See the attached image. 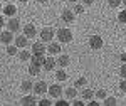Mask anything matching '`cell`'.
<instances>
[{
	"label": "cell",
	"mask_w": 126,
	"mask_h": 106,
	"mask_svg": "<svg viewBox=\"0 0 126 106\" xmlns=\"http://www.w3.org/2000/svg\"><path fill=\"white\" fill-rule=\"evenodd\" d=\"M119 59H121V62H126V52H123V54L119 56Z\"/></svg>",
	"instance_id": "cell-39"
},
{
	"label": "cell",
	"mask_w": 126,
	"mask_h": 106,
	"mask_svg": "<svg viewBox=\"0 0 126 106\" xmlns=\"http://www.w3.org/2000/svg\"><path fill=\"white\" fill-rule=\"evenodd\" d=\"M86 103H84V99L81 98V99H78V98H74L72 99V106H84Z\"/></svg>",
	"instance_id": "cell-33"
},
{
	"label": "cell",
	"mask_w": 126,
	"mask_h": 106,
	"mask_svg": "<svg viewBox=\"0 0 126 106\" xmlns=\"http://www.w3.org/2000/svg\"><path fill=\"white\" fill-rule=\"evenodd\" d=\"M22 30H24V35H25L27 39H34L35 35H37V29H35L34 24H25Z\"/></svg>",
	"instance_id": "cell-8"
},
{
	"label": "cell",
	"mask_w": 126,
	"mask_h": 106,
	"mask_svg": "<svg viewBox=\"0 0 126 106\" xmlns=\"http://www.w3.org/2000/svg\"><path fill=\"white\" fill-rule=\"evenodd\" d=\"M40 68H42V66H37V64H32V62H30L29 74H30V76H39V74H40Z\"/></svg>",
	"instance_id": "cell-20"
},
{
	"label": "cell",
	"mask_w": 126,
	"mask_h": 106,
	"mask_svg": "<svg viewBox=\"0 0 126 106\" xmlns=\"http://www.w3.org/2000/svg\"><path fill=\"white\" fill-rule=\"evenodd\" d=\"M119 89H121V93H126V77L121 79V83H119Z\"/></svg>",
	"instance_id": "cell-35"
},
{
	"label": "cell",
	"mask_w": 126,
	"mask_h": 106,
	"mask_svg": "<svg viewBox=\"0 0 126 106\" xmlns=\"http://www.w3.org/2000/svg\"><path fill=\"white\" fill-rule=\"evenodd\" d=\"M67 2H71V3H76V2H79V0H67Z\"/></svg>",
	"instance_id": "cell-41"
},
{
	"label": "cell",
	"mask_w": 126,
	"mask_h": 106,
	"mask_svg": "<svg viewBox=\"0 0 126 106\" xmlns=\"http://www.w3.org/2000/svg\"><path fill=\"white\" fill-rule=\"evenodd\" d=\"M47 93H49L50 98L57 99V98L62 96V88H61V84H50V86L47 88Z\"/></svg>",
	"instance_id": "cell-6"
},
{
	"label": "cell",
	"mask_w": 126,
	"mask_h": 106,
	"mask_svg": "<svg viewBox=\"0 0 126 106\" xmlns=\"http://www.w3.org/2000/svg\"><path fill=\"white\" fill-rule=\"evenodd\" d=\"M47 52V47L44 46V42H34L32 44V54H40V56H44Z\"/></svg>",
	"instance_id": "cell-11"
},
{
	"label": "cell",
	"mask_w": 126,
	"mask_h": 106,
	"mask_svg": "<svg viewBox=\"0 0 126 106\" xmlns=\"http://www.w3.org/2000/svg\"><path fill=\"white\" fill-rule=\"evenodd\" d=\"M87 84V79L86 77H78V79H76V81H74V88H76V89H81V88H84Z\"/></svg>",
	"instance_id": "cell-21"
},
{
	"label": "cell",
	"mask_w": 126,
	"mask_h": 106,
	"mask_svg": "<svg viewBox=\"0 0 126 106\" xmlns=\"http://www.w3.org/2000/svg\"><path fill=\"white\" fill-rule=\"evenodd\" d=\"M103 46H104V40H103L101 35H91L89 37V47L93 51H99Z\"/></svg>",
	"instance_id": "cell-2"
},
{
	"label": "cell",
	"mask_w": 126,
	"mask_h": 106,
	"mask_svg": "<svg viewBox=\"0 0 126 106\" xmlns=\"http://www.w3.org/2000/svg\"><path fill=\"white\" fill-rule=\"evenodd\" d=\"M121 3H123V5H125V7H126V0H121Z\"/></svg>",
	"instance_id": "cell-43"
},
{
	"label": "cell",
	"mask_w": 126,
	"mask_h": 106,
	"mask_svg": "<svg viewBox=\"0 0 126 106\" xmlns=\"http://www.w3.org/2000/svg\"><path fill=\"white\" fill-rule=\"evenodd\" d=\"M35 2H37V3H47L49 0H35Z\"/></svg>",
	"instance_id": "cell-40"
},
{
	"label": "cell",
	"mask_w": 126,
	"mask_h": 106,
	"mask_svg": "<svg viewBox=\"0 0 126 106\" xmlns=\"http://www.w3.org/2000/svg\"><path fill=\"white\" fill-rule=\"evenodd\" d=\"M56 37H57L59 42L69 44V42H72L74 35H72V30H71V29H67V27H62V29H59L57 32H56Z\"/></svg>",
	"instance_id": "cell-1"
},
{
	"label": "cell",
	"mask_w": 126,
	"mask_h": 106,
	"mask_svg": "<svg viewBox=\"0 0 126 106\" xmlns=\"http://www.w3.org/2000/svg\"><path fill=\"white\" fill-rule=\"evenodd\" d=\"M19 59L22 61V62H27V61H30V57H32V54H30L29 51H27V47L25 49H22V51H19Z\"/></svg>",
	"instance_id": "cell-15"
},
{
	"label": "cell",
	"mask_w": 126,
	"mask_h": 106,
	"mask_svg": "<svg viewBox=\"0 0 126 106\" xmlns=\"http://www.w3.org/2000/svg\"><path fill=\"white\" fill-rule=\"evenodd\" d=\"M0 42L5 44V46L12 44V42H14V32H10V30H2V32H0Z\"/></svg>",
	"instance_id": "cell-10"
},
{
	"label": "cell",
	"mask_w": 126,
	"mask_h": 106,
	"mask_svg": "<svg viewBox=\"0 0 126 106\" xmlns=\"http://www.w3.org/2000/svg\"><path fill=\"white\" fill-rule=\"evenodd\" d=\"M47 83L46 81H39V83H34V88H32V91H34V94L35 96H42L44 93H47Z\"/></svg>",
	"instance_id": "cell-4"
},
{
	"label": "cell",
	"mask_w": 126,
	"mask_h": 106,
	"mask_svg": "<svg viewBox=\"0 0 126 106\" xmlns=\"http://www.w3.org/2000/svg\"><path fill=\"white\" fill-rule=\"evenodd\" d=\"M61 19H62V22H66V24H72L76 20V14L69 9H64L62 14H61Z\"/></svg>",
	"instance_id": "cell-7"
},
{
	"label": "cell",
	"mask_w": 126,
	"mask_h": 106,
	"mask_svg": "<svg viewBox=\"0 0 126 106\" xmlns=\"http://www.w3.org/2000/svg\"><path fill=\"white\" fill-rule=\"evenodd\" d=\"M47 52L50 54V56H57V54H61V44L59 42H49L47 46Z\"/></svg>",
	"instance_id": "cell-12"
},
{
	"label": "cell",
	"mask_w": 126,
	"mask_h": 106,
	"mask_svg": "<svg viewBox=\"0 0 126 106\" xmlns=\"http://www.w3.org/2000/svg\"><path fill=\"white\" fill-rule=\"evenodd\" d=\"M108 5H109L111 9H118V7L121 5V0H108Z\"/></svg>",
	"instance_id": "cell-31"
},
{
	"label": "cell",
	"mask_w": 126,
	"mask_h": 106,
	"mask_svg": "<svg viewBox=\"0 0 126 106\" xmlns=\"http://www.w3.org/2000/svg\"><path fill=\"white\" fill-rule=\"evenodd\" d=\"M89 106H99V103H97L96 99H89V103H87Z\"/></svg>",
	"instance_id": "cell-37"
},
{
	"label": "cell",
	"mask_w": 126,
	"mask_h": 106,
	"mask_svg": "<svg viewBox=\"0 0 126 106\" xmlns=\"http://www.w3.org/2000/svg\"><path fill=\"white\" fill-rule=\"evenodd\" d=\"M5 25H7V30H10V32H19L20 30V20L17 17H10L5 22Z\"/></svg>",
	"instance_id": "cell-5"
},
{
	"label": "cell",
	"mask_w": 126,
	"mask_h": 106,
	"mask_svg": "<svg viewBox=\"0 0 126 106\" xmlns=\"http://www.w3.org/2000/svg\"><path fill=\"white\" fill-rule=\"evenodd\" d=\"M81 2H82V5H84V7H86V5H93V3H94V0H81Z\"/></svg>",
	"instance_id": "cell-36"
},
{
	"label": "cell",
	"mask_w": 126,
	"mask_h": 106,
	"mask_svg": "<svg viewBox=\"0 0 126 106\" xmlns=\"http://www.w3.org/2000/svg\"><path fill=\"white\" fill-rule=\"evenodd\" d=\"M72 12H74L76 15H78V14H82V12H84V5H82V3H79V2H76V3H74Z\"/></svg>",
	"instance_id": "cell-27"
},
{
	"label": "cell",
	"mask_w": 126,
	"mask_h": 106,
	"mask_svg": "<svg viewBox=\"0 0 126 106\" xmlns=\"http://www.w3.org/2000/svg\"><path fill=\"white\" fill-rule=\"evenodd\" d=\"M2 2H12V0H2Z\"/></svg>",
	"instance_id": "cell-44"
},
{
	"label": "cell",
	"mask_w": 126,
	"mask_h": 106,
	"mask_svg": "<svg viewBox=\"0 0 126 106\" xmlns=\"http://www.w3.org/2000/svg\"><path fill=\"white\" fill-rule=\"evenodd\" d=\"M56 79H57V81H61V83H62V81H66V79H67V72H66L64 69L56 71Z\"/></svg>",
	"instance_id": "cell-25"
},
{
	"label": "cell",
	"mask_w": 126,
	"mask_h": 106,
	"mask_svg": "<svg viewBox=\"0 0 126 106\" xmlns=\"http://www.w3.org/2000/svg\"><path fill=\"white\" fill-rule=\"evenodd\" d=\"M0 7H2V3H0Z\"/></svg>",
	"instance_id": "cell-46"
},
{
	"label": "cell",
	"mask_w": 126,
	"mask_h": 106,
	"mask_svg": "<svg viewBox=\"0 0 126 106\" xmlns=\"http://www.w3.org/2000/svg\"><path fill=\"white\" fill-rule=\"evenodd\" d=\"M54 66H56V59L52 57V56H49V57H46L44 59V64H42V69L44 71H52L54 69Z\"/></svg>",
	"instance_id": "cell-14"
},
{
	"label": "cell",
	"mask_w": 126,
	"mask_h": 106,
	"mask_svg": "<svg viewBox=\"0 0 126 106\" xmlns=\"http://www.w3.org/2000/svg\"><path fill=\"white\" fill-rule=\"evenodd\" d=\"M44 59H46V56H40V54H32L30 62H32V64H37V66H42V64H44Z\"/></svg>",
	"instance_id": "cell-19"
},
{
	"label": "cell",
	"mask_w": 126,
	"mask_h": 106,
	"mask_svg": "<svg viewBox=\"0 0 126 106\" xmlns=\"http://www.w3.org/2000/svg\"><path fill=\"white\" fill-rule=\"evenodd\" d=\"M125 35H126V29H125Z\"/></svg>",
	"instance_id": "cell-45"
},
{
	"label": "cell",
	"mask_w": 126,
	"mask_h": 106,
	"mask_svg": "<svg viewBox=\"0 0 126 106\" xmlns=\"http://www.w3.org/2000/svg\"><path fill=\"white\" fill-rule=\"evenodd\" d=\"M14 44H15L17 47H20V49H25L27 46H29V39H27L25 35H24V34H22V35H17V37H15Z\"/></svg>",
	"instance_id": "cell-13"
},
{
	"label": "cell",
	"mask_w": 126,
	"mask_h": 106,
	"mask_svg": "<svg viewBox=\"0 0 126 106\" xmlns=\"http://www.w3.org/2000/svg\"><path fill=\"white\" fill-rule=\"evenodd\" d=\"M69 62H71L69 56H59L57 61H56V64H57V66H61V68H67Z\"/></svg>",
	"instance_id": "cell-17"
},
{
	"label": "cell",
	"mask_w": 126,
	"mask_h": 106,
	"mask_svg": "<svg viewBox=\"0 0 126 106\" xmlns=\"http://www.w3.org/2000/svg\"><path fill=\"white\" fill-rule=\"evenodd\" d=\"M7 54H9V56H17V54H19V47H17L15 44H9V46H7Z\"/></svg>",
	"instance_id": "cell-26"
},
{
	"label": "cell",
	"mask_w": 126,
	"mask_h": 106,
	"mask_svg": "<svg viewBox=\"0 0 126 106\" xmlns=\"http://www.w3.org/2000/svg\"><path fill=\"white\" fill-rule=\"evenodd\" d=\"M103 105L104 106H116L118 105V99L113 96H106L104 99H103Z\"/></svg>",
	"instance_id": "cell-22"
},
{
	"label": "cell",
	"mask_w": 126,
	"mask_h": 106,
	"mask_svg": "<svg viewBox=\"0 0 126 106\" xmlns=\"http://www.w3.org/2000/svg\"><path fill=\"white\" fill-rule=\"evenodd\" d=\"M76 96H78V89H76L74 86L66 89V98H67V99H74Z\"/></svg>",
	"instance_id": "cell-23"
},
{
	"label": "cell",
	"mask_w": 126,
	"mask_h": 106,
	"mask_svg": "<svg viewBox=\"0 0 126 106\" xmlns=\"http://www.w3.org/2000/svg\"><path fill=\"white\" fill-rule=\"evenodd\" d=\"M5 25V19H3V15H0V29Z\"/></svg>",
	"instance_id": "cell-38"
},
{
	"label": "cell",
	"mask_w": 126,
	"mask_h": 106,
	"mask_svg": "<svg viewBox=\"0 0 126 106\" xmlns=\"http://www.w3.org/2000/svg\"><path fill=\"white\" fill-rule=\"evenodd\" d=\"M118 22L119 24H126V10H121L118 14Z\"/></svg>",
	"instance_id": "cell-29"
},
{
	"label": "cell",
	"mask_w": 126,
	"mask_h": 106,
	"mask_svg": "<svg viewBox=\"0 0 126 106\" xmlns=\"http://www.w3.org/2000/svg\"><path fill=\"white\" fill-rule=\"evenodd\" d=\"M32 88H34V83L32 81H22V84H20V89H22V93H30L32 91Z\"/></svg>",
	"instance_id": "cell-18"
},
{
	"label": "cell",
	"mask_w": 126,
	"mask_h": 106,
	"mask_svg": "<svg viewBox=\"0 0 126 106\" xmlns=\"http://www.w3.org/2000/svg\"><path fill=\"white\" fill-rule=\"evenodd\" d=\"M40 40H42V42H50V40H54V29H52V27H44V29H40Z\"/></svg>",
	"instance_id": "cell-3"
},
{
	"label": "cell",
	"mask_w": 126,
	"mask_h": 106,
	"mask_svg": "<svg viewBox=\"0 0 126 106\" xmlns=\"http://www.w3.org/2000/svg\"><path fill=\"white\" fill-rule=\"evenodd\" d=\"M20 105H22V106H35V105H37V98H35V94H29V93H25V96L20 99Z\"/></svg>",
	"instance_id": "cell-9"
},
{
	"label": "cell",
	"mask_w": 126,
	"mask_h": 106,
	"mask_svg": "<svg viewBox=\"0 0 126 106\" xmlns=\"http://www.w3.org/2000/svg\"><path fill=\"white\" fill-rule=\"evenodd\" d=\"M54 105L56 106H69V99L66 98V99H59L57 98V101H54Z\"/></svg>",
	"instance_id": "cell-32"
},
{
	"label": "cell",
	"mask_w": 126,
	"mask_h": 106,
	"mask_svg": "<svg viewBox=\"0 0 126 106\" xmlns=\"http://www.w3.org/2000/svg\"><path fill=\"white\" fill-rule=\"evenodd\" d=\"M37 105H40V106H52V105H54V101H52V99H47V98H44V99L37 101Z\"/></svg>",
	"instance_id": "cell-28"
},
{
	"label": "cell",
	"mask_w": 126,
	"mask_h": 106,
	"mask_svg": "<svg viewBox=\"0 0 126 106\" xmlns=\"http://www.w3.org/2000/svg\"><path fill=\"white\" fill-rule=\"evenodd\" d=\"M119 76L126 77V62H123V64H121V68H119Z\"/></svg>",
	"instance_id": "cell-34"
},
{
	"label": "cell",
	"mask_w": 126,
	"mask_h": 106,
	"mask_svg": "<svg viewBox=\"0 0 126 106\" xmlns=\"http://www.w3.org/2000/svg\"><path fill=\"white\" fill-rule=\"evenodd\" d=\"M19 2H22V3H27V2H29V0H19Z\"/></svg>",
	"instance_id": "cell-42"
},
{
	"label": "cell",
	"mask_w": 126,
	"mask_h": 106,
	"mask_svg": "<svg viewBox=\"0 0 126 106\" xmlns=\"http://www.w3.org/2000/svg\"><path fill=\"white\" fill-rule=\"evenodd\" d=\"M94 96H96L97 99H101V101H103V99H104V98H106L108 94H106V91H104V89H97V91H96V94H94Z\"/></svg>",
	"instance_id": "cell-30"
},
{
	"label": "cell",
	"mask_w": 126,
	"mask_h": 106,
	"mask_svg": "<svg viewBox=\"0 0 126 106\" xmlns=\"http://www.w3.org/2000/svg\"><path fill=\"white\" fill-rule=\"evenodd\" d=\"M3 14H5V15H10V17H14V15L17 14V7L12 5V3H7V5L3 7Z\"/></svg>",
	"instance_id": "cell-16"
},
{
	"label": "cell",
	"mask_w": 126,
	"mask_h": 106,
	"mask_svg": "<svg viewBox=\"0 0 126 106\" xmlns=\"http://www.w3.org/2000/svg\"><path fill=\"white\" fill-rule=\"evenodd\" d=\"M93 96H94V91H93V89H84V91L81 93V98H82L84 101H89V99H93Z\"/></svg>",
	"instance_id": "cell-24"
}]
</instances>
